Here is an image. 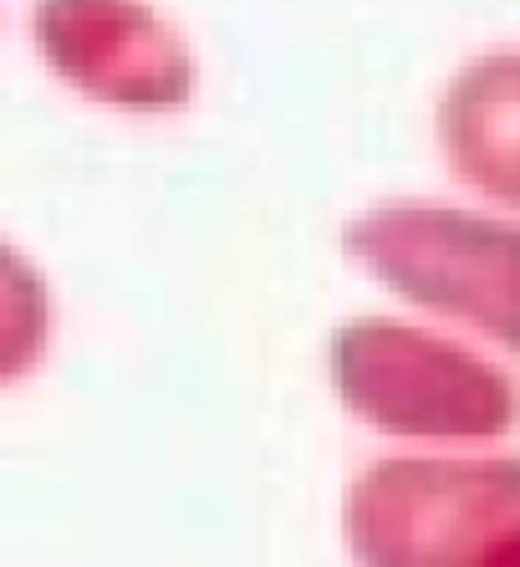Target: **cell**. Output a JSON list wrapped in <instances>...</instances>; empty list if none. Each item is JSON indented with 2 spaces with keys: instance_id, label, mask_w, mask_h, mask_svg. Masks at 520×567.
<instances>
[{
  "instance_id": "1",
  "label": "cell",
  "mask_w": 520,
  "mask_h": 567,
  "mask_svg": "<svg viewBox=\"0 0 520 567\" xmlns=\"http://www.w3.org/2000/svg\"><path fill=\"white\" fill-rule=\"evenodd\" d=\"M347 547L377 567H500L520 553L516 461H377L347 491Z\"/></svg>"
},
{
  "instance_id": "2",
  "label": "cell",
  "mask_w": 520,
  "mask_h": 567,
  "mask_svg": "<svg viewBox=\"0 0 520 567\" xmlns=\"http://www.w3.org/2000/svg\"><path fill=\"white\" fill-rule=\"evenodd\" d=\"M326 369L342 404L383 435L408 440H495L516 424V383L490 358L439 332L357 317L332 332Z\"/></svg>"
},
{
  "instance_id": "3",
  "label": "cell",
  "mask_w": 520,
  "mask_h": 567,
  "mask_svg": "<svg viewBox=\"0 0 520 567\" xmlns=\"http://www.w3.org/2000/svg\"><path fill=\"white\" fill-rule=\"evenodd\" d=\"M342 251L398 297L480 328L500 348L520 343V236L449 205H377L347 220Z\"/></svg>"
},
{
  "instance_id": "4",
  "label": "cell",
  "mask_w": 520,
  "mask_h": 567,
  "mask_svg": "<svg viewBox=\"0 0 520 567\" xmlns=\"http://www.w3.org/2000/svg\"><path fill=\"white\" fill-rule=\"evenodd\" d=\"M37 47L72 93L128 113H174L199 82L189 41L144 0H37Z\"/></svg>"
},
{
  "instance_id": "5",
  "label": "cell",
  "mask_w": 520,
  "mask_h": 567,
  "mask_svg": "<svg viewBox=\"0 0 520 567\" xmlns=\"http://www.w3.org/2000/svg\"><path fill=\"white\" fill-rule=\"evenodd\" d=\"M516 52H495L459 72L439 107V144L469 185L490 189L495 199L516 205L520 164H516Z\"/></svg>"
},
{
  "instance_id": "6",
  "label": "cell",
  "mask_w": 520,
  "mask_h": 567,
  "mask_svg": "<svg viewBox=\"0 0 520 567\" xmlns=\"http://www.w3.org/2000/svg\"><path fill=\"white\" fill-rule=\"evenodd\" d=\"M52 338V291L21 251L0 246V383L27 379Z\"/></svg>"
}]
</instances>
